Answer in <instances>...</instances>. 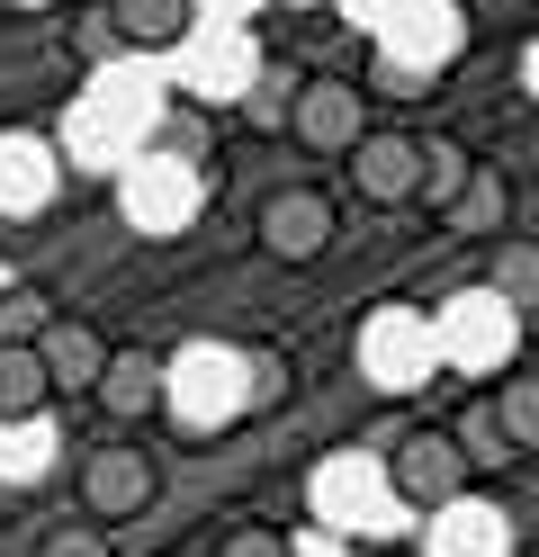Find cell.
Segmentation results:
<instances>
[{
  "label": "cell",
  "instance_id": "cell-14",
  "mask_svg": "<svg viewBox=\"0 0 539 557\" xmlns=\"http://www.w3.org/2000/svg\"><path fill=\"white\" fill-rule=\"evenodd\" d=\"M467 171H477V153L450 145V135H431V162H422V207H431V216H450V207H458Z\"/></svg>",
  "mask_w": 539,
  "mask_h": 557
},
{
  "label": "cell",
  "instance_id": "cell-1",
  "mask_svg": "<svg viewBox=\"0 0 539 557\" xmlns=\"http://www.w3.org/2000/svg\"><path fill=\"white\" fill-rule=\"evenodd\" d=\"M387 485L405 512H458L467 485H477V459L458 449L450 423H414V432L387 441Z\"/></svg>",
  "mask_w": 539,
  "mask_h": 557
},
{
  "label": "cell",
  "instance_id": "cell-4",
  "mask_svg": "<svg viewBox=\"0 0 539 557\" xmlns=\"http://www.w3.org/2000/svg\"><path fill=\"white\" fill-rule=\"evenodd\" d=\"M422 162H431V135H414V126H369V135L342 153V181H351L359 207L395 216V207H422Z\"/></svg>",
  "mask_w": 539,
  "mask_h": 557
},
{
  "label": "cell",
  "instance_id": "cell-2",
  "mask_svg": "<svg viewBox=\"0 0 539 557\" xmlns=\"http://www.w3.org/2000/svg\"><path fill=\"white\" fill-rule=\"evenodd\" d=\"M72 485H82V512H90V521L126 531V521H144V512L162 504V459H154L135 432H118V441H90V449H82Z\"/></svg>",
  "mask_w": 539,
  "mask_h": 557
},
{
  "label": "cell",
  "instance_id": "cell-9",
  "mask_svg": "<svg viewBox=\"0 0 539 557\" xmlns=\"http://www.w3.org/2000/svg\"><path fill=\"white\" fill-rule=\"evenodd\" d=\"M46 405H63L46 351H36V342H0V423H36Z\"/></svg>",
  "mask_w": 539,
  "mask_h": 557
},
{
  "label": "cell",
  "instance_id": "cell-3",
  "mask_svg": "<svg viewBox=\"0 0 539 557\" xmlns=\"http://www.w3.org/2000/svg\"><path fill=\"white\" fill-rule=\"evenodd\" d=\"M333 234H342V216H333V198H323L315 181H287V189H270L261 207H252V243H261L270 270H315L323 252H333Z\"/></svg>",
  "mask_w": 539,
  "mask_h": 557
},
{
  "label": "cell",
  "instance_id": "cell-17",
  "mask_svg": "<svg viewBox=\"0 0 539 557\" xmlns=\"http://www.w3.org/2000/svg\"><path fill=\"white\" fill-rule=\"evenodd\" d=\"M207 557H297V548H287V531H279V521H225Z\"/></svg>",
  "mask_w": 539,
  "mask_h": 557
},
{
  "label": "cell",
  "instance_id": "cell-7",
  "mask_svg": "<svg viewBox=\"0 0 539 557\" xmlns=\"http://www.w3.org/2000/svg\"><path fill=\"white\" fill-rule=\"evenodd\" d=\"M36 351H46V369H54V396H99V369H108L118 342H108L90 315H54Z\"/></svg>",
  "mask_w": 539,
  "mask_h": 557
},
{
  "label": "cell",
  "instance_id": "cell-10",
  "mask_svg": "<svg viewBox=\"0 0 539 557\" xmlns=\"http://www.w3.org/2000/svg\"><path fill=\"white\" fill-rule=\"evenodd\" d=\"M503 216H513V181H503L494 162H477V171H467V189H458V207H450L441 225H450V234H486V243H494V234H503Z\"/></svg>",
  "mask_w": 539,
  "mask_h": 557
},
{
  "label": "cell",
  "instance_id": "cell-6",
  "mask_svg": "<svg viewBox=\"0 0 539 557\" xmlns=\"http://www.w3.org/2000/svg\"><path fill=\"white\" fill-rule=\"evenodd\" d=\"M118 432H135V423H154L162 413V360L144 351V342H126V351H108V369H99V396H90Z\"/></svg>",
  "mask_w": 539,
  "mask_h": 557
},
{
  "label": "cell",
  "instance_id": "cell-5",
  "mask_svg": "<svg viewBox=\"0 0 539 557\" xmlns=\"http://www.w3.org/2000/svg\"><path fill=\"white\" fill-rule=\"evenodd\" d=\"M369 126H378L369 117V90L342 82V73H315V82H297V99H287V135H297L315 162H342Z\"/></svg>",
  "mask_w": 539,
  "mask_h": 557
},
{
  "label": "cell",
  "instance_id": "cell-15",
  "mask_svg": "<svg viewBox=\"0 0 539 557\" xmlns=\"http://www.w3.org/2000/svg\"><path fill=\"white\" fill-rule=\"evenodd\" d=\"M27 557H118V540H108V521H90V512H72V521H46L36 531V548Z\"/></svg>",
  "mask_w": 539,
  "mask_h": 557
},
{
  "label": "cell",
  "instance_id": "cell-13",
  "mask_svg": "<svg viewBox=\"0 0 539 557\" xmlns=\"http://www.w3.org/2000/svg\"><path fill=\"white\" fill-rule=\"evenodd\" d=\"M450 432H458V449H467L477 468H513V459H522V441L503 432V413H494V405H467Z\"/></svg>",
  "mask_w": 539,
  "mask_h": 557
},
{
  "label": "cell",
  "instance_id": "cell-11",
  "mask_svg": "<svg viewBox=\"0 0 539 557\" xmlns=\"http://www.w3.org/2000/svg\"><path fill=\"white\" fill-rule=\"evenodd\" d=\"M486 288L503 306H539V243H494L486 252Z\"/></svg>",
  "mask_w": 539,
  "mask_h": 557
},
{
  "label": "cell",
  "instance_id": "cell-12",
  "mask_svg": "<svg viewBox=\"0 0 539 557\" xmlns=\"http://www.w3.org/2000/svg\"><path fill=\"white\" fill-rule=\"evenodd\" d=\"M54 315H63V306L36 288V278H10V288H0V342H46Z\"/></svg>",
  "mask_w": 539,
  "mask_h": 557
},
{
  "label": "cell",
  "instance_id": "cell-16",
  "mask_svg": "<svg viewBox=\"0 0 539 557\" xmlns=\"http://www.w3.org/2000/svg\"><path fill=\"white\" fill-rule=\"evenodd\" d=\"M494 413H503V432H513L522 459H530V449H539V369H513V377H503V387H494Z\"/></svg>",
  "mask_w": 539,
  "mask_h": 557
},
{
  "label": "cell",
  "instance_id": "cell-8",
  "mask_svg": "<svg viewBox=\"0 0 539 557\" xmlns=\"http://www.w3.org/2000/svg\"><path fill=\"white\" fill-rule=\"evenodd\" d=\"M108 27H118L126 54H171L180 37H189V0H99Z\"/></svg>",
  "mask_w": 539,
  "mask_h": 557
}]
</instances>
